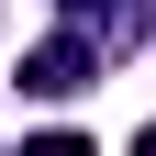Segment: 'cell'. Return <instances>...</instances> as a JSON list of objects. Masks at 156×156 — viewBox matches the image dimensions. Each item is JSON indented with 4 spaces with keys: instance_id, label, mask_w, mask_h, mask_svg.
I'll use <instances>...</instances> for the list:
<instances>
[{
    "instance_id": "4",
    "label": "cell",
    "mask_w": 156,
    "mask_h": 156,
    "mask_svg": "<svg viewBox=\"0 0 156 156\" xmlns=\"http://www.w3.org/2000/svg\"><path fill=\"white\" fill-rule=\"evenodd\" d=\"M134 156H156V123H145V134H134Z\"/></svg>"
},
{
    "instance_id": "2",
    "label": "cell",
    "mask_w": 156,
    "mask_h": 156,
    "mask_svg": "<svg viewBox=\"0 0 156 156\" xmlns=\"http://www.w3.org/2000/svg\"><path fill=\"white\" fill-rule=\"evenodd\" d=\"M67 34L89 56H123V45H145V0H67Z\"/></svg>"
},
{
    "instance_id": "1",
    "label": "cell",
    "mask_w": 156,
    "mask_h": 156,
    "mask_svg": "<svg viewBox=\"0 0 156 156\" xmlns=\"http://www.w3.org/2000/svg\"><path fill=\"white\" fill-rule=\"evenodd\" d=\"M89 67H101V56L78 45V34H45V45L23 56V89H34V101H78V89H89Z\"/></svg>"
},
{
    "instance_id": "3",
    "label": "cell",
    "mask_w": 156,
    "mask_h": 156,
    "mask_svg": "<svg viewBox=\"0 0 156 156\" xmlns=\"http://www.w3.org/2000/svg\"><path fill=\"white\" fill-rule=\"evenodd\" d=\"M23 156H101V145H89V134H34Z\"/></svg>"
}]
</instances>
